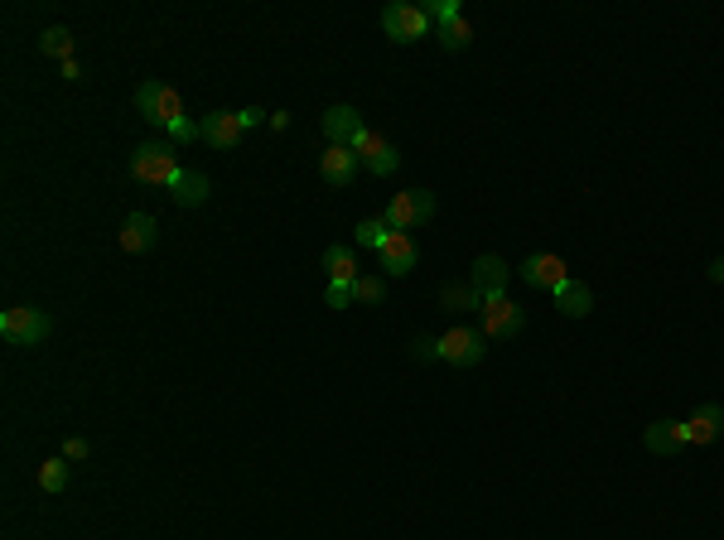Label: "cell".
Instances as JSON below:
<instances>
[{"instance_id":"obj_9","label":"cell","mask_w":724,"mask_h":540,"mask_svg":"<svg viewBox=\"0 0 724 540\" xmlns=\"http://www.w3.org/2000/svg\"><path fill=\"white\" fill-rule=\"evenodd\" d=\"M478 328L488 333V343H507V338H517L527 328V314L512 299H498V304H483V324Z\"/></svg>"},{"instance_id":"obj_2","label":"cell","mask_w":724,"mask_h":540,"mask_svg":"<svg viewBox=\"0 0 724 540\" xmlns=\"http://www.w3.org/2000/svg\"><path fill=\"white\" fill-rule=\"evenodd\" d=\"M49 333H54V319H49L44 309H34V304H15V309L0 314V338L15 343V348H34V343H44Z\"/></svg>"},{"instance_id":"obj_25","label":"cell","mask_w":724,"mask_h":540,"mask_svg":"<svg viewBox=\"0 0 724 540\" xmlns=\"http://www.w3.org/2000/svg\"><path fill=\"white\" fill-rule=\"evenodd\" d=\"M39 487H44V492H63V487H68V459L39 463Z\"/></svg>"},{"instance_id":"obj_4","label":"cell","mask_w":724,"mask_h":540,"mask_svg":"<svg viewBox=\"0 0 724 540\" xmlns=\"http://www.w3.org/2000/svg\"><path fill=\"white\" fill-rule=\"evenodd\" d=\"M382 29H387L391 44H416V39H425V29H430V15H425V5L391 0L387 10H382Z\"/></svg>"},{"instance_id":"obj_14","label":"cell","mask_w":724,"mask_h":540,"mask_svg":"<svg viewBox=\"0 0 724 540\" xmlns=\"http://www.w3.org/2000/svg\"><path fill=\"white\" fill-rule=\"evenodd\" d=\"M319 174H324V184L348 189V184H353V174H358V155H353L348 145H329V150H324V160H319Z\"/></svg>"},{"instance_id":"obj_12","label":"cell","mask_w":724,"mask_h":540,"mask_svg":"<svg viewBox=\"0 0 724 540\" xmlns=\"http://www.w3.org/2000/svg\"><path fill=\"white\" fill-rule=\"evenodd\" d=\"M198 131H203V140H208L213 150H232L247 126H242V111H213V116L198 121Z\"/></svg>"},{"instance_id":"obj_28","label":"cell","mask_w":724,"mask_h":540,"mask_svg":"<svg viewBox=\"0 0 724 540\" xmlns=\"http://www.w3.org/2000/svg\"><path fill=\"white\" fill-rule=\"evenodd\" d=\"M165 135H169V140H184V145H189V140H203V131H198V121H189V116H179V121H169V126H165Z\"/></svg>"},{"instance_id":"obj_34","label":"cell","mask_w":724,"mask_h":540,"mask_svg":"<svg viewBox=\"0 0 724 540\" xmlns=\"http://www.w3.org/2000/svg\"><path fill=\"white\" fill-rule=\"evenodd\" d=\"M710 280H715V285H724V256H715V261H710Z\"/></svg>"},{"instance_id":"obj_22","label":"cell","mask_w":724,"mask_h":540,"mask_svg":"<svg viewBox=\"0 0 724 540\" xmlns=\"http://www.w3.org/2000/svg\"><path fill=\"white\" fill-rule=\"evenodd\" d=\"M39 49H44L49 58H63V63H68V58H73V34H68L63 25H49L44 34H39Z\"/></svg>"},{"instance_id":"obj_26","label":"cell","mask_w":724,"mask_h":540,"mask_svg":"<svg viewBox=\"0 0 724 540\" xmlns=\"http://www.w3.org/2000/svg\"><path fill=\"white\" fill-rule=\"evenodd\" d=\"M387 299V285L377 275H358L353 280V304H382Z\"/></svg>"},{"instance_id":"obj_8","label":"cell","mask_w":724,"mask_h":540,"mask_svg":"<svg viewBox=\"0 0 724 540\" xmlns=\"http://www.w3.org/2000/svg\"><path fill=\"white\" fill-rule=\"evenodd\" d=\"M522 280H527L531 290H560L570 280V266L560 261L556 251H531L527 261H522Z\"/></svg>"},{"instance_id":"obj_19","label":"cell","mask_w":724,"mask_h":540,"mask_svg":"<svg viewBox=\"0 0 724 540\" xmlns=\"http://www.w3.org/2000/svg\"><path fill=\"white\" fill-rule=\"evenodd\" d=\"M551 295H556V309L560 314H570V319H585L589 309H594V290L580 285V280H565V285L551 290Z\"/></svg>"},{"instance_id":"obj_5","label":"cell","mask_w":724,"mask_h":540,"mask_svg":"<svg viewBox=\"0 0 724 540\" xmlns=\"http://www.w3.org/2000/svg\"><path fill=\"white\" fill-rule=\"evenodd\" d=\"M488 357V333L483 328H449L440 333V362H454V367H478Z\"/></svg>"},{"instance_id":"obj_23","label":"cell","mask_w":724,"mask_h":540,"mask_svg":"<svg viewBox=\"0 0 724 540\" xmlns=\"http://www.w3.org/2000/svg\"><path fill=\"white\" fill-rule=\"evenodd\" d=\"M353 232H358V246H372V251H382V246H387V237H391V227L382 222V217H362Z\"/></svg>"},{"instance_id":"obj_7","label":"cell","mask_w":724,"mask_h":540,"mask_svg":"<svg viewBox=\"0 0 724 540\" xmlns=\"http://www.w3.org/2000/svg\"><path fill=\"white\" fill-rule=\"evenodd\" d=\"M348 150H353V155H358V164H367L372 174H396V169H401V150L391 145L387 135L367 131V126L353 135V145H348Z\"/></svg>"},{"instance_id":"obj_3","label":"cell","mask_w":724,"mask_h":540,"mask_svg":"<svg viewBox=\"0 0 724 540\" xmlns=\"http://www.w3.org/2000/svg\"><path fill=\"white\" fill-rule=\"evenodd\" d=\"M430 217H435V193L430 189H401V193H391L382 222H387L391 232H416V227H425Z\"/></svg>"},{"instance_id":"obj_21","label":"cell","mask_w":724,"mask_h":540,"mask_svg":"<svg viewBox=\"0 0 724 540\" xmlns=\"http://www.w3.org/2000/svg\"><path fill=\"white\" fill-rule=\"evenodd\" d=\"M440 299H445L449 314H469V309L483 314V295H478L474 285H440Z\"/></svg>"},{"instance_id":"obj_1","label":"cell","mask_w":724,"mask_h":540,"mask_svg":"<svg viewBox=\"0 0 724 540\" xmlns=\"http://www.w3.org/2000/svg\"><path fill=\"white\" fill-rule=\"evenodd\" d=\"M179 174H184V169L174 160V145H169V140H145L136 155H131V179H140V184H165V189H174Z\"/></svg>"},{"instance_id":"obj_31","label":"cell","mask_w":724,"mask_h":540,"mask_svg":"<svg viewBox=\"0 0 724 540\" xmlns=\"http://www.w3.org/2000/svg\"><path fill=\"white\" fill-rule=\"evenodd\" d=\"M63 459H87V439H68V444H63Z\"/></svg>"},{"instance_id":"obj_18","label":"cell","mask_w":724,"mask_h":540,"mask_svg":"<svg viewBox=\"0 0 724 540\" xmlns=\"http://www.w3.org/2000/svg\"><path fill=\"white\" fill-rule=\"evenodd\" d=\"M174 203L179 208H198V203H208V193H213V184H208V174L203 169H184L179 179H174Z\"/></svg>"},{"instance_id":"obj_11","label":"cell","mask_w":724,"mask_h":540,"mask_svg":"<svg viewBox=\"0 0 724 540\" xmlns=\"http://www.w3.org/2000/svg\"><path fill=\"white\" fill-rule=\"evenodd\" d=\"M642 444H647V454H657V459H671V454L691 449V444H686V420H652V425L642 430Z\"/></svg>"},{"instance_id":"obj_33","label":"cell","mask_w":724,"mask_h":540,"mask_svg":"<svg viewBox=\"0 0 724 540\" xmlns=\"http://www.w3.org/2000/svg\"><path fill=\"white\" fill-rule=\"evenodd\" d=\"M63 78H68V82H78V78H83V68H78V58H68V63H63Z\"/></svg>"},{"instance_id":"obj_13","label":"cell","mask_w":724,"mask_h":540,"mask_svg":"<svg viewBox=\"0 0 724 540\" xmlns=\"http://www.w3.org/2000/svg\"><path fill=\"white\" fill-rule=\"evenodd\" d=\"M377 256H382V270H387V275H411L420 261V246L411 232H391L387 246H382Z\"/></svg>"},{"instance_id":"obj_15","label":"cell","mask_w":724,"mask_h":540,"mask_svg":"<svg viewBox=\"0 0 724 540\" xmlns=\"http://www.w3.org/2000/svg\"><path fill=\"white\" fill-rule=\"evenodd\" d=\"M724 430V405H700L696 415L686 420V444H715Z\"/></svg>"},{"instance_id":"obj_29","label":"cell","mask_w":724,"mask_h":540,"mask_svg":"<svg viewBox=\"0 0 724 540\" xmlns=\"http://www.w3.org/2000/svg\"><path fill=\"white\" fill-rule=\"evenodd\" d=\"M411 357H416V362H440V338L420 333L416 343H411Z\"/></svg>"},{"instance_id":"obj_27","label":"cell","mask_w":724,"mask_h":540,"mask_svg":"<svg viewBox=\"0 0 724 540\" xmlns=\"http://www.w3.org/2000/svg\"><path fill=\"white\" fill-rule=\"evenodd\" d=\"M425 15L440 20V25H454V20H464V5L459 0H435V5H425Z\"/></svg>"},{"instance_id":"obj_16","label":"cell","mask_w":724,"mask_h":540,"mask_svg":"<svg viewBox=\"0 0 724 540\" xmlns=\"http://www.w3.org/2000/svg\"><path fill=\"white\" fill-rule=\"evenodd\" d=\"M155 246V217L150 213H131L121 222V251H131V256H145Z\"/></svg>"},{"instance_id":"obj_6","label":"cell","mask_w":724,"mask_h":540,"mask_svg":"<svg viewBox=\"0 0 724 540\" xmlns=\"http://www.w3.org/2000/svg\"><path fill=\"white\" fill-rule=\"evenodd\" d=\"M136 107L145 121H155V126H169V121H179L184 116V97L165 87V82H140L136 87Z\"/></svg>"},{"instance_id":"obj_30","label":"cell","mask_w":724,"mask_h":540,"mask_svg":"<svg viewBox=\"0 0 724 540\" xmlns=\"http://www.w3.org/2000/svg\"><path fill=\"white\" fill-rule=\"evenodd\" d=\"M324 299H329V309H348V304H353V285H343V280H329Z\"/></svg>"},{"instance_id":"obj_10","label":"cell","mask_w":724,"mask_h":540,"mask_svg":"<svg viewBox=\"0 0 724 540\" xmlns=\"http://www.w3.org/2000/svg\"><path fill=\"white\" fill-rule=\"evenodd\" d=\"M469 285L483 295V304H498V299H507V261H502V256H493V251H483V256L474 261Z\"/></svg>"},{"instance_id":"obj_24","label":"cell","mask_w":724,"mask_h":540,"mask_svg":"<svg viewBox=\"0 0 724 540\" xmlns=\"http://www.w3.org/2000/svg\"><path fill=\"white\" fill-rule=\"evenodd\" d=\"M440 44H445L449 54L469 49V44H474V25H469V20H454V25H440Z\"/></svg>"},{"instance_id":"obj_17","label":"cell","mask_w":724,"mask_h":540,"mask_svg":"<svg viewBox=\"0 0 724 540\" xmlns=\"http://www.w3.org/2000/svg\"><path fill=\"white\" fill-rule=\"evenodd\" d=\"M358 131H362L358 107H329L324 111V135H329V145H353V135Z\"/></svg>"},{"instance_id":"obj_20","label":"cell","mask_w":724,"mask_h":540,"mask_svg":"<svg viewBox=\"0 0 724 540\" xmlns=\"http://www.w3.org/2000/svg\"><path fill=\"white\" fill-rule=\"evenodd\" d=\"M324 270H329V280H343V285H353L362 270H358V256H353V246H329L324 251Z\"/></svg>"},{"instance_id":"obj_32","label":"cell","mask_w":724,"mask_h":540,"mask_svg":"<svg viewBox=\"0 0 724 540\" xmlns=\"http://www.w3.org/2000/svg\"><path fill=\"white\" fill-rule=\"evenodd\" d=\"M261 116H266L261 107H242V126H261Z\"/></svg>"}]
</instances>
